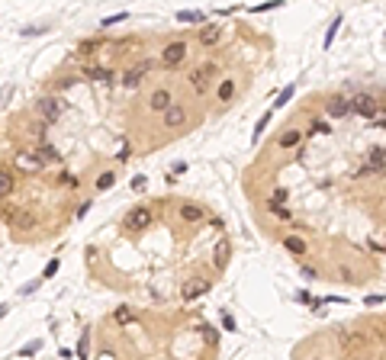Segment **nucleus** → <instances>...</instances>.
Instances as JSON below:
<instances>
[{"label":"nucleus","instance_id":"nucleus-37","mask_svg":"<svg viewBox=\"0 0 386 360\" xmlns=\"http://www.w3.org/2000/svg\"><path fill=\"white\" fill-rule=\"evenodd\" d=\"M315 360H319V357H315Z\"/></svg>","mask_w":386,"mask_h":360},{"label":"nucleus","instance_id":"nucleus-27","mask_svg":"<svg viewBox=\"0 0 386 360\" xmlns=\"http://www.w3.org/2000/svg\"><path fill=\"white\" fill-rule=\"evenodd\" d=\"M338 26H341V19H338V16H335V23H331V29H328V32H325V49H328V45H331V42H335V32H338Z\"/></svg>","mask_w":386,"mask_h":360},{"label":"nucleus","instance_id":"nucleus-5","mask_svg":"<svg viewBox=\"0 0 386 360\" xmlns=\"http://www.w3.org/2000/svg\"><path fill=\"white\" fill-rule=\"evenodd\" d=\"M184 58H187V42H171L164 52H161V61H164V68H177Z\"/></svg>","mask_w":386,"mask_h":360},{"label":"nucleus","instance_id":"nucleus-15","mask_svg":"<svg viewBox=\"0 0 386 360\" xmlns=\"http://www.w3.org/2000/svg\"><path fill=\"white\" fill-rule=\"evenodd\" d=\"M300 139H303L300 129H287V132L280 135V142H277V145H280V148H293V145H300Z\"/></svg>","mask_w":386,"mask_h":360},{"label":"nucleus","instance_id":"nucleus-18","mask_svg":"<svg viewBox=\"0 0 386 360\" xmlns=\"http://www.w3.org/2000/svg\"><path fill=\"white\" fill-rule=\"evenodd\" d=\"M283 244H287V248L293 251V254H306V241L296 238V235H287V238H283Z\"/></svg>","mask_w":386,"mask_h":360},{"label":"nucleus","instance_id":"nucleus-3","mask_svg":"<svg viewBox=\"0 0 386 360\" xmlns=\"http://www.w3.org/2000/svg\"><path fill=\"white\" fill-rule=\"evenodd\" d=\"M213 74H216V61H206V65H200V68H193V71H190V84L196 87V93H206Z\"/></svg>","mask_w":386,"mask_h":360},{"label":"nucleus","instance_id":"nucleus-17","mask_svg":"<svg viewBox=\"0 0 386 360\" xmlns=\"http://www.w3.org/2000/svg\"><path fill=\"white\" fill-rule=\"evenodd\" d=\"M232 97H235V80H222V84H219V103L226 106Z\"/></svg>","mask_w":386,"mask_h":360},{"label":"nucleus","instance_id":"nucleus-25","mask_svg":"<svg viewBox=\"0 0 386 360\" xmlns=\"http://www.w3.org/2000/svg\"><path fill=\"white\" fill-rule=\"evenodd\" d=\"M113 318H116L119 325H129V322H135V315H132L129 309H116V312H113Z\"/></svg>","mask_w":386,"mask_h":360},{"label":"nucleus","instance_id":"nucleus-14","mask_svg":"<svg viewBox=\"0 0 386 360\" xmlns=\"http://www.w3.org/2000/svg\"><path fill=\"white\" fill-rule=\"evenodd\" d=\"M229 254H232V244L222 238V241H219V248H216V254H213V257H216V261H213V264H216V270H222V267L229 264Z\"/></svg>","mask_w":386,"mask_h":360},{"label":"nucleus","instance_id":"nucleus-28","mask_svg":"<svg viewBox=\"0 0 386 360\" xmlns=\"http://www.w3.org/2000/svg\"><path fill=\"white\" fill-rule=\"evenodd\" d=\"M283 200H287V190H283V187H277L274 193H270V203H277V206H283Z\"/></svg>","mask_w":386,"mask_h":360},{"label":"nucleus","instance_id":"nucleus-11","mask_svg":"<svg viewBox=\"0 0 386 360\" xmlns=\"http://www.w3.org/2000/svg\"><path fill=\"white\" fill-rule=\"evenodd\" d=\"M219 36H222L219 23H209V26H203V29H200V45H206V49H213V45L219 42Z\"/></svg>","mask_w":386,"mask_h":360},{"label":"nucleus","instance_id":"nucleus-2","mask_svg":"<svg viewBox=\"0 0 386 360\" xmlns=\"http://www.w3.org/2000/svg\"><path fill=\"white\" fill-rule=\"evenodd\" d=\"M36 110H39V116H42L45 122H58V119L65 116V103L58 97H42L36 103Z\"/></svg>","mask_w":386,"mask_h":360},{"label":"nucleus","instance_id":"nucleus-19","mask_svg":"<svg viewBox=\"0 0 386 360\" xmlns=\"http://www.w3.org/2000/svg\"><path fill=\"white\" fill-rule=\"evenodd\" d=\"M270 216H274V219H280V222H290V219H293V213H290L287 206H277V203H270Z\"/></svg>","mask_w":386,"mask_h":360},{"label":"nucleus","instance_id":"nucleus-23","mask_svg":"<svg viewBox=\"0 0 386 360\" xmlns=\"http://www.w3.org/2000/svg\"><path fill=\"white\" fill-rule=\"evenodd\" d=\"M293 93H296V87H293V84H290V87H283V90H280V97H277V103L270 106V110H277V106H283V103H287L290 97H293Z\"/></svg>","mask_w":386,"mask_h":360},{"label":"nucleus","instance_id":"nucleus-16","mask_svg":"<svg viewBox=\"0 0 386 360\" xmlns=\"http://www.w3.org/2000/svg\"><path fill=\"white\" fill-rule=\"evenodd\" d=\"M36 151H39V158H42L45 164H58V161H62V154H58V151H55V148H52V145H39Z\"/></svg>","mask_w":386,"mask_h":360},{"label":"nucleus","instance_id":"nucleus-34","mask_svg":"<svg viewBox=\"0 0 386 360\" xmlns=\"http://www.w3.org/2000/svg\"><path fill=\"white\" fill-rule=\"evenodd\" d=\"M222 325H226L229 331H235V318H232V315H222Z\"/></svg>","mask_w":386,"mask_h":360},{"label":"nucleus","instance_id":"nucleus-10","mask_svg":"<svg viewBox=\"0 0 386 360\" xmlns=\"http://www.w3.org/2000/svg\"><path fill=\"white\" fill-rule=\"evenodd\" d=\"M161 119H164V126H167V129H177V126H184V122H187V110L174 103V106H171V110H167Z\"/></svg>","mask_w":386,"mask_h":360},{"label":"nucleus","instance_id":"nucleus-8","mask_svg":"<svg viewBox=\"0 0 386 360\" xmlns=\"http://www.w3.org/2000/svg\"><path fill=\"white\" fill-rule=\"evenodd\" d=\"M84 77H87V80H97V84H113V80H116V74H113L110 68L87 65V68H84Z\"/></svg>","mask_w":386,"mask_h":360},{"label":"nucleus","instance_id":"nucleus-4","mask_svg":"<svg viewBox=\"0 0 386 360\" xmlns=\"http://www.w3.org/2000/svg\"><path fill=\"white\" fill-rule=\"evenodd\" d=\"M148 219H152V213L142 209V206H135V209H129V213L123 216V228L126 232H142V228L148 225Z\"/></svg>","mask_w":386,"mask_h":360},{"label":"nucleus","instance_id":"nucleus-6","mask_svg":"<svg viewBox=\"0 0 386 360\" xmlns=\"http://www.w3.org/2000/svg\"><path fill=\"white\" fill-rule=\"evenodd\" d=\"M148 71H152V61H148V58L135 61V65H132V68H129V71H126L123 84H126V87H135V84H142V77H145Z\"/></svg>","mask_w":386,"mask_h":360},{"label":"nucleus","instance_id":"nucleus-9","mask_svg":"<svg viewBox=\"0 0 386 360\" xmlns=\"http://www.w3.org/2000/svg\"><path fill=\"white\" fill-rule=\"evenodd\" d=\"M325 110H328V116H348L351 113V100L348 97H328L325 100Z\"/></svg>","mask_w":386,"mask_h":360},{"label":"nucleus","instance_id":"nucleus-29","mask_svg":"<svg viewBox=\"0 0 386 360\" xmlns=\"http://www.w3.org/2000/svg\"><path fill=\"white\" fill-rule=\"evenodd\" d=\"M129 154H132L129 142H126V139H119V161H129Z\"/></svg>","mask_w":386,"mask_h":360},{"label":"nucleus","instance_id":"nucleus-24","mask_svg":"<svg viewBox=\"0 0 386 360\" xmlns=\"http://www.w3.org/2000/svg\"><path fill=\"white\" fill-rule=\"evenodd\" d=\"M10 190H13V177H10V171H3L0 174V193L10 196Z\"/></svg>","mask_w":386,"mask_h":360},{"label":"nucleus","instance_id":"nucleus-22","mask_svg":"<svg viewBox=\"0 0 386 360\" xmlns=\"http://www.w3.org/2000/svg\"><path fill=\"white\" fill-rule=\"evenodd\" d=\"M177 19H180V23H200L203 13H196V10H180V13H177Z\"/></svg>","mask_w":386,"mask_h":360},{"label":"nucleus","instance_id":"nucleus-30","mask_svg":"<svg viewBox=\"0 0 386 360\" xmlns=\"http://www.w3.org/2000/svg\"><path fill=\"white\" fill-rule=\"evenodd\" d=\"M106 187H113V174H103V177L97 180V190H106Z\"/></svg>","mask_w":386,"mask_h":360},{"label":"nucleus","instance_id":"nucleus-35","mask_svg":"<svg viewBox=\"0 0 386 360\" xmlns=\"http://www.w3.org/2000/svg\"><path fill=\"white\" fill-rule=\"evenodd\" d=\"M55 270H58V261H49V267H45V277H55Z\"/></svg>","mask_w":386,"mask_h":360},{"label":"nucleus","instance_id":"nucleus-13","mask_svg":"<svg viewBox=\"0 0 386 360\" xmlns=\"http://www.w3.org/2000/svg\"><path fill=\"white\" fill-rule=\"evenodd\" d=\"M171 106H174V103H171V93H167V90H154V93H152V110H158L161 116H164Z\"/></svg>","mask_w":386,"mask_h":360},{"label":"nucleus","instance_id":"nucleus-32","mask_svg":"<svg viewBox=\"0 0 386 360\" xmlns=\"http://www.w3.org/2000/svg\"><path fill=\"white\" fill-rule=\"evenodd\" d=\"M123 19H126V13H119V16H106V19H103V26H113V23H123Z\"/></svg>","mask_w":386,"mask_h":360},{"label":"nucleus","instance_id":"nucleus-20","mask_svg":"<svg viewBox=\"0 0 386 360\" xmlns=\"http://www.w3.org/2000/svg\"><path fill=\"white\" fill-rule=\"evenodd\" d=\"M331 129H328V122L325 119H312V126H309V135H328Z\"/></svg>","mask_w":386,"mask_h":360},{"label":"nucleus","instance_id":"nucleus-21","mask_svg":"<svg viewBox=\"0 0 386 360\" xmlns=\"http://www.w3.org/2000/svg\"><path fill=\"white\" fill-rule=\"evenodd\" d=\"M203 216H206V213H203L200 206H184V219H187V222H200Z\"/></svg>","mask_w":386,"mask_h":360},{"label":"nucleus","instance_id":"nucleus-12","mask_svg":"<svg viewBox=\"0 0 386 360\" xmlns=\"http://www.w3.org/2000/svg\"><path fill=\"white\" fill-rule=\"evenodd\" d=\"M209 289V280H203V277H196V280H190L184 287V299H196V296H203Z\"/></svg>","mask_w":386,"mask_h":360},{"label":"nucleus","instance_id":"nucleus-36","mask_svg":"<svg viewBox=\"0 0 386 360\" xmlns=\"http://www.w3.org/2000/svg\"><path fill=\"white\" fill-rule=\"evenodd\" d=\"M132 190H145V177H142V174H139V177L132 180Z\"/></svg>","mask_w":386,"mask_h":360},{"label":"nucleus","instance_id":"nucleus-1","mask_svg":"<svg viewBox=\"0 0 386 360\" xmlns=\"http://www.w3.org/2000/svg\"><path fill=\"white\" fill-rule=\"evenodd\" d=\"M348 100H351V113H357V116H367L370 122H374V119H377V113L383 110V106L377 103V100L370 97V93H351Z\"/></svg>","mask_w":386,"mask_h":360},{"label":"nucleus","instance_id":"nucleus-7","mask_svg":"<svg viewBox=\"0 0 386 360\" xmlns=\"http://www.w3.org/2000/svg\"><path fill=\"white\" fill-rule=\"evenodd\" d=\"M6 222H10L13 228H32L36 225V219H32L26 209H10V206H6Z\"/></svg>","mask_w":386,"mask_h":360},{"label":"nucleus","instance_id":"nucleus-33","mask_svg":"<svg viewBox=\"0 0 386 360\" xmlns=\"http://www.w3.org/2000/svg\"><path fill=\"white\" fill-rule=\"evenodd\" d=\"M62 183H68V187H77V177H74V174H62Z\"/></svg>","mask_w":386,"mask_h":360},{"label":"nucleus","instance_id":"nucleus-26","mask_svg":"<svg viewBox=\"0 0 386 360\" xmlns=\"http://www.w3.org/2000/svg\"><path fill=\"white\" fill-rule=\"evenodd\" d=\"M267 122H270V110L264 113L261 119H257V126H254V139H261V132H264V129H267Z\"/></svg>","mask_w":386,"mask_h":360},{"label":"nucleus","instance_id":"nucleus-31","mask_svg":"<svg viewBox=\"0 0 386 360\" xmlns=\"http://www.w3.org/2000/svg\"><path fill=\"white\" fill-rule=\"evenodd\" d=\"M374 126H377V129H386V110H380V113H377V119H374Z\"/></svg>","mask_w":386,"mask_h":360}]
</instances>
